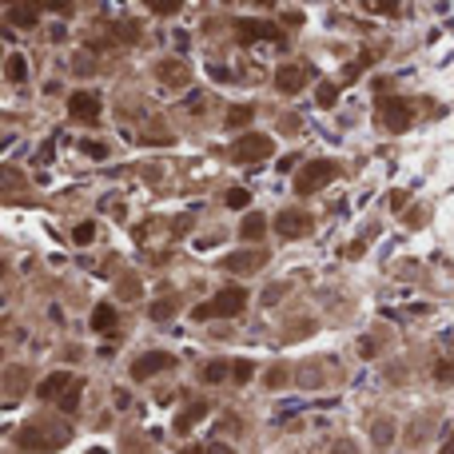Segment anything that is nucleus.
Masks as SVG:
<instances>
[{
	"label": "nucleus",
	"instance_id": "nucleus-27",
	"mask_svg": "<svg viewBox=\"0 0 454 454\" xmlns=\"http://www.w3.org/2000/svg\"><path fill=\"white\" fill-rule=\"evenodd\" d=\"M80 152H84V156H92V160H108V144H100V140H84V144H80Z\"/></svg>",
	"mask_w": 454,
	"mask_h": 454
},
{
	"label": "nucleus",
	"instance_id": "nucleus-47",
	"mask_svg": "<svg viewBox=\"0 0 454 454\" xmlns=\"http://www.w3.org/2000/svg\"><path fill=\"white\" fill-rule=\"evenodd\" d=\"M439 454H454V434H450V439H446V446H442Z\"/></svg>",
	"mask_w": 454,
	"mask_h": 454
},
{
	"label": "nucleus",
	"instance_id": "nucleus-43",
	"mask_svg": "<svg viewBox=\"0 0 454 454\" xmlns=\"http://www.w3.org/2000/svg\"><path fill=\"white\" fill-rule=\"evenodd\" d=\"M359 351H363V355H379V343H370V339H363V343H359Z\"/></svg>",
	"mask_w": 454,
	"mask_h": 454
},
{
	"label": "nucleus",
	"instance_id": "nucleus-41",
	"mask_svg": "<svg viewBox=\"0 0 454 454\" xmlns=\"http://www.w3.org/2000/svg\"><path fill=\"white\" fill-rule=\"evenodd\" d=\"M120 203H123V196H104V199H100V208H104V211L120 208Z\"/></svg>",
	"mask_w": 454,
	"mask_h": 454
},
{
	"label": "nucleus",
	"instance_id": "nucleus-14",
	"mask_svg": "<svg viewBox=\"0 0 454 454\" xmlns=\"http://www.w3.org/2000/svg\"><path fill=\"white\" fill-rule=\"evenodd\" d=\"M4 16H8L16 28H32L40 20V4H8V8H4Z\"/></svg>",
	"mask_w": 454,
	"mask_h": 454
},
{
	"label": "nucleus",
	"instance_id": "nucleus-28",
	"mask_svg": "<svg viewBox=\"0 0 454 454\" xmlns=\"http://www.w3.org/2000/svg\"><path fill=\"white\" fill-rule=\"evenodd\" d=\"M80 394H84V382H76L72 391L64 394V399H60V410H68V415H72L76 406H80Z\"/></svg>",
	"mask_w": 454,
	"mask_h": 454
},
{
	"label": "nucleus",
	"instance_id": "nucleus-18",
	"mask_svg": "<svg viewBox=\"0 0 454 454\" xmlns=\"http://www.w3.org/2000/svg\"><path fill=\"white\" fill-rule=\"evenodd\" d=\"M140 40V25L135 20H116L112 25V44H135Z\"/></svg>",
	"mask_w": 454,
	"mask_h": 454
},
{
	"label": "nucleus",
	"instance_id": "nucleus-34",
	"mask_svg": "<svg viewBox=\"0 0 454 454\" xmlns=\"http://www.w3.org/2000/svg\"><path fill=\"white\" fill-rule=\"evenodd\" d=\"M247 203H251L247 187H232V192H227V208H247Z\"/></svg>",
	"mask_w": 454,
	"mask_h": 454
},
{
	"label": "nucleus",
	"instance_id": "nucleus-48",
	"mask_svg": "<svg viewBox=\"0 0 454 454\" xmlns=\"http://www.w3.org/2000/svg\"><path fill=\"white\" fill-rule=\"evenodd\" d=\"M184 454H199V446H184Z\"/></svg>",
	"mask_w": 454,
	"mask_h": 454
},
{
	"label": "nucleus",
	"instance_id": "nucleus-37",
	"mask_svg": "<svg viewBox=\"0 0 454 454\" xmlns=\"http://www.w3.org/2000/svg\"><path fill=\"white\" fill-rule=\"evenodd\" d=\"M72 68H76V72H92V68H96V60L80 52V56H72Z\"/></svg>",
	"mask_w": 454,
	"mask_h": 454
},
{
	"label": "nucleus",
	"instance_id": "nucleus-9",
	"mask_svg": "<svg viewBox=\"0 0 454 454\" xmlns=\"http://www.w3.org/2000/svg\"><path fill=\"white\" fill-rule=\"evenodd\" d=\"M235 36L243 40V44H251V40H275V44H283V32L275 25H267V20H239Z\"/></svg>",
	"mask_w": 454,
	"mask_h": 454
},
{
	"label": "nucleus",
	"instance_id": "nucleus-6",
	"mask_svg": "<svg viewBox=\"0 0 454 454\" xmlns=\"http://www.w3.org/2000/svg\"><path fill=\"white\" fill-rule=\"evenodd\" d=\"M311 227H315V220H311L307 211H299V208L279 211V220H275V232H279L283 239H303Z\"/></svg>",
	"mask_w": 454,
	"mask_h": 454
},
{
	"label": "nucleus",
	"instance_id": "nucleus-45",
	"mask_svg": "<svg viewBox=\"0 0 454 454\" xmlns=\"http://www.w3.org/2000/svg\"><path fill=\"white\" fill-rule=\"evenodd\" d=\"M295 163H299V160H295V156H283V160H279V172H291Z\"/></svg>",
	"mask_w": 454,
	"mask_h": 454
},
{
	"label": "nucleus",
	"instance_id": "nucleus-40",
	"mask_svg": "<svg viewBox=\"0 0 454 454\" xmlns=\"http://www.w3.org/2000/svg\"><path fill=\"white\" fill-rule=\"evenodd\" d=\"M4 187L13 192V187H20V175H16V168H4Z\"/></svg>",
	"mask_w": 454,
	"mask_h": 454
},
{
	"label": "nucleus",
	"instance_id": "nucleus-32",
	"mask_svg": "<svg viewBox=\"0 0 454 454\" xmlns=\"http://www.w3.org/2000/svg\"><path fill=\"white\" fill-rule=\"evenodd\" d=\"M251 375H255V367H251L247 359H239V363H232V379H235V382H247V379H251Z\"/></svg>",
	"mask_w": 454,
	"mask_h": 454
},
{
	"label": "nucleus",
	"instance_id": "nucleus-49",
	"mask_svg": "<svg viewBox=\"0 0 454 454\" xmlns=\"http://www.w3.org/2000/svg\"><path fill=\"white\" fill-rule=\"evenodd\" d=\"M88 454H104V450H100V446H96V450H88Z\"/></svg>",
	"mask_w": 454,
	"mask_h": 454
},
{
	"label": "nucleus",
	"instance_id": "nucleus-20",
	"mask_svg": "<svg viewBox=\"0 0 454 454\" xmlns=\"http://www.w3.org/2000/svg\"><path fill=\"white\" fill-rule=\"evenodd\" d=\"M203 415H208V403H203V399H196V403L187 406L184 415L175 418V430H187V427H196V422H199V418H203Z\"/></svg>",
	"mask_w": 454,
	"mask_h": 454
},
{
	"label": "nucleus",
	"instance_id": "nucleus-38",
	"mask_svg": "<svg viewBox=\"0 0 454 454\" xmlns=\"http://www.w3.org/2000/svg\"><path fill=\"white\" fill-rule=\"evenodd\" d=\"M192 211H196V208H192ZM192 211H184V215H180V220L172 223V227H175V235H184L187 227H192Z\"/></svg>",
	"mask_w": 454,
	"mask_h": 454
},
{
	"label": "nucleus",
	"instance_id": "nucleus-31",
	"mask_svg": "<svg viewBox=\"0 0 454 454\" xmlns=\"http://www.w3.org/2000/svg\"><path fill=\"white\" fill-rule=\"evenodd\" d=\"M339 100V84H319V108H335Z\"/></svg>",
	"mask_w": 454,
	"mask_h": 454
},
{
	"label": "nucleus",
	"instance_id": "nucleus-5",
	"mask_svg": "<svg viewBox=\"0 0 454 454\" xmlns=\"http://www.w3.org/2000/svg\"><path fill=\"white\" fill-rule=\"evenodd\" d=\"M156 80H160L163 88H187L192 84V64L187 60H180V56H168V60H160L156 64Z\"/></svg>",
	"mask_w": 454,
	"mask_h": 454
},
{
	"label": "nucleus",
	"instance_id": "nucleus-25",
	"mask_svg": "<svg viewBox=\"0 0 454 454\" xmlns=\"http://www.w3.org/2000/svg\"><path fill=\"white\" fill-rule=\"evenodd\" d=\"M172 315H175V299H160V303L152 307V319L156 323H168Z\"/></svg>",
	"mask_w": 454,
	"mask_h": 454
},
{
	"label": "nucleus",
	"instance_id": "nucleus-13",
	"mask_svg": "<svg viewBox=\"0 0 454 454\" xmlns=\"http://www.w3.org/2000/svg\"><path fill=\"white\" fill-rule=\"evenodd\" d=\"M72 387H76V382H72V375H68V370H52L48 379L36 387V399H44V403H48V399H56V394L64 399V394L72 391Z\"/></svg>",
	"mask_w": 454,
	"mask_h": 454
},
{
	"label": "nucleus",
	"instance_id": "nucleus-29",
	"mask_svg": "<svg viewBox=\"0 0 454 454\" xmlns=\"http://www.w3.org/2000/svg\"><path fill=\"white\" fill-rule=\"evenodd\" d=\"M120 295L123 299H140V295H144V283L128 275V279H120Z\"/></svg>",
	"mask_w": 454,
	"mask_h": 454
},
{
	"label": "nucleus",
	"instance_id": "nucleus-44",
	"mask_svg": "<svg viewBox=\"0 0 454 454\" xmlns=\"http://www.w3.org/2000/svg\"><path fill=\"white\" fill-rule=\"evenodd\" d=\"M335 454H359L355 442H335Z\"/></svg>",
	"mask_w": 454,
	"mask_h": 454
},
{
	"label": "nucleus",
	"instance_id": "nucleus-33",
	"mask_svg": "<svg viewBox=\"0 0 454 454\" xmlns=\"http://www.w3.org/2000/svg\"><path fill=\"white\" fill-rule=\"evenodd\" d=\"M72 239L76 243H92V239H96V223H76Z\"/></svg>",
	"mask_w": 454,
	"mask_h": 454
},
{
	"label": "nucleus",
	"instance_id": "nucleus-22",
	"mask_svg": "<svg viewBox=\"0 0 454 454\" xmlns=\"http://www.w3.org/2000/svg\"><path fill=\"white\" fill-rule=\"evenodd\" d=\"M287 379H291V367H283V363L267 367V375H263V382H267L271 391H279V387H287Z\"/></svg>",
	"mask_w": 454,
	"mask_h": 454
},
{
	"label": "nucleus",
	"instance_id": "nucleus-15",
	"mask_svg": "<svg viewBox=\"0 0 454 454\" xmlns=\"http://www.w3.org/2000/svg\"><path fill=\"white\" fill-rule=\"evenodd\" d=\"M4 80H8V84H25V80H28V60H25V52H13V56L4 60Z\"/></svg>",
	"mask_w": 454,
	"mask_h": 454
},
{
	"label": "nucleus",
	"instance_id": "nucleus-8",
	"mask_svg": "<svg viewBox=\"0 0 454 454\" xmlns=\"http://www.w3.org/2000/svg\"><path fill=\"white\" fill-rule=\"evenodd\" d=\"M175 359L168 355V351H147V355H140L132 363V375L135 379H152V375H163V370H172Z\"/></svg>",
	"mask_w": 454,
	"mask_h": 454
},
{
	"label": "nucleus",
	"instance_id": "nucleus-26",
	"mask_svg": "<svg viewBox=\"0 0 454 454\" xmlns=\"http://www.w3.org/2000/svg\"><path fill=\"white\" fill-rule=\"evenodd\" d=\"M299 382H303V387H319V382H323V367H319V363H307L303 375H299Z\"/></svg>",
	"mask_w": 454,
	"mask_h": 454
},
{
	"label": "nucleus",
	"instance_id": "nucleus-19",
	"mask_svg": "<svg viewBox=\"0 0 454 454\" xmlns=\"http://www.w3.org/2000/svg\"><path fill=\"white\" fill-rule=\"evenodd\" d=\"M116 319H120V315H116V307L100 303V307L92 311V331H112V327H116Z\"/></svg>",
	"mask_w": 454,
	"mask_h": 454
},
{
	"label": "nucleus",
	"instance_id": "nucleus-21",
	"mask_svg": "<svg viewBox=\"0 0 454 454\" xmlns=\"http://www.w3.org/2000/svg\"><path fill=\"white\" fill-rule=\"evenodd\" d=\"M263 232H267V220H263L259 211H251V215L243 220V227H239V235H243V239H259Z\"/></svg>",
	"mask_w": 454,
	"mask_h": 454
},
{
	"label": "nucleus",
	"instance_id": "nucleus-4",
	"mask_svg": "<svg viewBox=\"0 0 454 454\" xmlns=\"http://www.w3.org/2000/svg\"><path fill=\"white\" fill-rule=\"evenodd\" d=\"M335 175H339V168H335L331 160H315L295 175V192H299V196H315V192H323V187L331 184Z\"/></svg>",
	"mask_w": 454,
	"mask_h": 454
},
{
	"label": "nucleus",
	"instance_id": "nucleus-42",
	"mask_svg": "<svg viewBox=\"0 0 454 454\" xmlns=\"http://www.w3.org/2000/svg\"><path fill=\"white\" fill-rule=\"evenodd\" d=\"M211 76H215V80H223V84H227V80H232V72H227V68H223V64H211Z\"/></svg>",
	"mask_w": 454,
	"mask_h": 454
},
{
	"label": "nucleus",
	"instance_id": "nucleus-10",
	"mask_svg": "<svg viewBox=\"0 0 454 454\" xmlns=\"http://www.w3.org/2000/svg\"><path fill=\"white\" fill-rule=\"evenodd\" d=\"M68 116L72 120H84V123L100 120V96L96 92H72L68 96Z\"/></svg>",
	"mask_w": 454,
	"mask_h": 454
},
{
	"label": "nucleus",
	"instance_id": "nucleus-11",
	"mask_svg": "<svg viewBox=\"0 0 454 454\" xmlns=\"http://www.w3.org/2000/svg\"><path fill=\"white\" fill-rule=\"evenodd\" d=\"M267 263V251H235V255L223 259V271H232V275H251Z\"/></svg>",
	"mask_w": 454,
	"mask_h": 454
},
{
	"label": "nucleus",
	"instance_id": "nucleus-36",
	"mask_svg": "<svg viewBox=\"0 0 454 454\" xmlns=\"http://www.w3.org/2000/svg\"><path fill=\"white\" fill-rule=\"evenodd\" d=\"M283 295H287V283H275V287H267V291H263V303L271 307V303H279Z\"/></svg>",
	"mask_w": 454,
	"mask_h": 454
},
{
	"label": "nucleus",
	"instance_id": "nucleus-30",
	"mask_svg": "<svg viewBox=\"0 0 454 454\" xmlns=\"http://www.w3.org/2000/svg\"><path fill=\"white\" fill-rule=\"evenodd\" d=\"M434 379H439V382H454V359H439V363H434Z\"/></svg>",
	"mask_w": 454,
	"mask_h": 454
},
{
	"label": "nucleus",
	"instance_id": "nucleus-23",
	"mask_svg": "<svg viewBox=\"0 0 454 454\" xmlns=\"http://www.w3.org/2000/svg\"><path fill=\"white\" fill-rule=\"evenodd\" d=\"M251 116H255V108H247V104H235V108L223 116V123H227V128H243Z\"/></svg>",
	"mask_w": 454,
	"mask_h": 454
},
{
	"label": "nucleus",
	"instance_id": "nucleus-24",
	"mask_svg": "<svg viewBox=\"0 0 454 454\" xmlns=\"http://www.w3.org/2000/svg\"><path fill=\"white\" fill-rule=\"evenodd\" d=\"M227 379V363L223 359H211L208 367H203V382H223Z\"/></svg>",
	"mask_w": 454,
	"mask_h": 454
},
{
	"label": "nucleus",
	"instance_id": "nucleus-46",
	"mask_svg": "<svg viewBox=\"0 0 454 454\" xmlns=\"http://www.w3.org/2000/svg\"><path fill=\"white\" fill-rule=\"evenodd\" d=\"M208 454H232V446H223V442H211Z\"/></svg>",
	"mask_w": 454,
	"mask_h": 454
},
{
	"label": "nucleus",
	"instance_id": "nucleus-1",
	"mask_svg": "<svg viewBox=\"0 0 454 454\" xmlns=\"http://www.w3.org/2000/svg\"><path fill=\"white\" fill-rule=\"evenodd\" d=\"M68 439H72V430L64 427V422L36 418V422H28V427L16 434V446H20V450H60V446H68Z\"/></svg>",
	"mask_w": 454,
	"mask_h": 454
},
{
	"label": "nucleus",
	"instance_id": "nucleus-7",
	"mask_svg": "<svg viewBox=\"0 0 454 454\" xmlns=\"http://www.w3.org/2000/svg\"><path fill=\"white\" fill-rule=\"evenodd\" d=\"M232 156L239 163H251V160H267L271 156V135H239L232 147Z\"/></svg>",
	"mask_w": 454,
	"mask_h": 454
},
{
	"label": "nucleus",
	"instance_id": "nucleus-12",
	"mask_svg": "<svg viewBox=\"0 0 454 454\" xmlns=\"http://www.w3.org/2000/svg\"><path fill=\"white\" fill-rule=\"evenodd\" d=\"M303 84H307V68H299V64H283L279 72H275V88H279L283 96L303 92Z\"/></svg>",
	"mask_w": 454,
	"mask_h": 454
},
{
	"label": "nucleus",
	"instance_id": "nucleus-2",
	"mask_svg": "<svg viewBox=\"0 0 454 454\" xmlns=\"http://www.w3.org/2000/svg\"><path fill=\"white\" fill-rule=\"evenodd\" d=\"M247 307V291L243 287H227V291H220L215 299H208V303H199L196 311H192V319H235L239 311Z\"/></svg>",
	"mask_w": 454,
	"mask_h": 454
},
{
	"label": "nucleus",
	"instance_id": "nucleus-39",
	"mask_svg": "<svg viewBox=\"0 0 454 454\" xmlns=\"http://www.w3.org/2000/svg\"><path fill=\"white\" fill-rule=\"evenodd\" d=\"M279 132L295 135V132H299V120H295V116H283V120H279Z\"/></svg>",
	"mask_w": 454,
	"mask_h": 454
},
{
	"label": "nucleus",
	"instance_id": "nucleus-17",
	"mask_svg": "<svg viewBox=\"0 0 454 454\" xmlns=\"http://www.w3.org/2000/svg\"><path fill=\"white\" fill-rule=\"evenodd\" d=\"M370 442H375L379 450L391 446V442H394V422H391V418H375V422H370Z\"/></svg>",
	"mask_w": 454,
	"mask_h": 454
},
{
	"label": "nucleus",
	"instance_id": "nucleus-35",
	"mask_svg": "<svg viewBox=\"0 0 454 454\" xmlns=\"http://www.w3.org/2000/svg\"><path fill=\"white\" fill-rule=\"evenodd\" d=\"M180 8H184V4H180V0H156V4H152V13H163V16H172V13H180Z\"/></svg>",
	"mask_w": 454,
	"mask_h": 454
},
{
	"label": "nucleus",
	"instance_id": "nucleus-16",
	"mask_svg": "<svg viewBox=\"0 0 454 454\" xmlns=\"http://www.w3.org/2000/svg\"><path fill=\"white\" fill-rule=\"evenodd\" d=\"M25 387H28V370L25 367H8V370H4V394H8V399H20Z\"/></svg>",
	"mask_w": 454,
	"mask_h": 454
},
{
	"label": "nucleus",
	"instance_id": "nucleus-3",
	"mask_svg": "<svg viewBox=\"0 0 454 454\" xmlns=\"http://www.w3.org/2000/svg\"><path fill=\"white\" fill-rule=\"evenodd\" d=\"M410 116H415V104L403 96H382L379 100V128L387 132H406L410 128Z\"/></svg>",
	"mask_w": 454,
	"mask_h": 454
}]
</instances>
